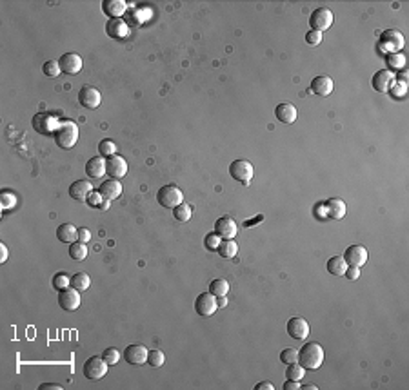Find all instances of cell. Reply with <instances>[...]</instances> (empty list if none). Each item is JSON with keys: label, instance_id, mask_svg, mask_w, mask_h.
<instances>
[{"label": "cell", "instance_id": "1", "mask_svg": "<svg viewBox=\"0 0 409 390\" xmlns=\"http://www.w3.org/2000/svg\"><path fill=\"white\" fill-rule=\"evenodd\" d=\"M299 363L306 370H319L324 363V349L319 343L307 342L299 350Z\"/></svg>", "mask_w": 409, "mask_h": 390}, {"label": "cell", "instance_id": "2", "mask_svg": "<svg viewBox=\"0 0 409 390\" xmlns=\"http://www.w3.org/2000/svg\"><path fill=\"white\" fill-rule=\"evenodd\" d=\"M55 142L60 149H71L75 143L78 142V127L71 120H64L58 124L57 131H55Z\"/></svg>", "mask_w": 409, "mask_h": 390}, {"label": "cell", "instance_id": "3", "mask_svg": "<svg viewBox=\"0 0 409 390\" xmlns=\"http://www.w3.org/2000/svg\"><path fill=\"white\" fill-rule=\"evenodd\" d=\"M378 47L384 51V53H400V49L404 47V37L402 33L397 29H385L380 35V42H378Z\"/></svg>", "mask_w": 409, "mask_h": 390}, {"label": "cell", "instance_id": "4", "mask_svg": "<svg viewBox=\"0 0 409 390\" xmlns=\"http://www.w3.org/2000/svg\"><path fill=\"white\" fill-rule=\"evenodd\" d=\"M156 202L166 209H175L176 205L184 202V194L176 185H164L162 189H158L156 192Z\"/></svg>", "mask_w": 409, "mask_h": 390}, {"label": "cell", "instance_id": "5", "mask_svg": "<svg viewBox=\"0 0 409 390\" xmlns=\"http://www.w3.org/2000/svg\"><path fill=\"white\" fill-rule=\"evenodd\" d=\"M58 124L60 122L57 120V116L51 113H37L33 116V129L37 131L38 134H44V136L55 134Z\"/></svg>", "mask_w": 409, "mask_h": 390}, {"label": "cell", "instance_id": "6", "mask_svg": "<svg viewBox=\"0 0 409 390\" xmlns=\"http://www.w3.org/2000/svg\"><path fill=\"white\" fill-rule=\"evenodd\" d=\"M333 24V13L331 9L327 8H316L315 11L309 15V26H311V31H326L329 29Z\"/></svg>", "mask_w": 409, "mask_h": 390}, {"label": "cell", "instance_id": "7", "mask_svg": "<svg viewBox=\"0 0 409 390\" xmlns=\"http://www.w3.org/2000/svg\"><path fill=\"white\" fill-rule=\"evenodd\" d=\"M229 175L237 182L244 183V185H249V182L253 180V165L247 160H235L229 165Z\"/></svg>", "mask_w": 409, "mask_h": 390}, {"label": "cell", "instance_id": "8", "mask_svg": "<svg viewBox=\"0 0 409 390\" xmlns=\"http://www.w3.org/2000/svg\"><path fill=\"white\" fill-rule=\"evenodd\" d=\"M82 370H84V376L87 379L97 381V379H102L107 374V363L102 356H93V358H89L84 363V369Z\"/></svg>", "mask_w": 409, "mask_h": 390}, {"label": "cell", "instance_id": "9", "mask_svg": "<svg viewBox=\"0 0 409 390\" xmlns=\"http://www.w3.org/2000/svg\"><path fill=\"white\" fill-rule=\"evenodd\" d=\"M217 309H218L217 296H213L211 292H202L195 300V312L202 318L213 316V314L217 312Z\"/></svg>", "mask_w": 409, "mask_h": 390}, {"label": "cell", "instance_id": "10", "mask_svg": "<svg viewBox=\"0 0 409 390\" xmlns=\"http://www.w3.org/2000/svg\"><path fill=\"white\" fill-rule=\"evenodd\" d=\"M344 260L348 263V267H364L368 261V249L364 245H351L344 252Z\"/></svg>", "mask_w": 409, "mask_h": 390}, {"label": "cell", "instance_id": "11", "mask_svg": "<svg viewBox=\"0 0 409 390\" xmlns=\"http://www.w3.org/2000/svg\"><path fill=\"white\" fill-rule=\"evenodd\" d=\"M102 102V94L100 91L95 89L91 86H84L78 91V104H80L84 109H97Z\"/></svg>", "mask_w": 409, "mask_h": 390}, {"label": "cell", "instance_id": "12", "mask_svg": "<svg viewBox=\"0 0 409 390\" xmlns=\"http://www.w3.org/2000/svg\"><path fill=\"white\" fill-rule=\"evenodd\" d=\"M58 305L65 312H75L80 307V294H78V290L73 289V287L71 289L58 290Z\"/></svg>", "mask_w": 409, "mask_h": 390}, {"label": "cell", "instance_id": "13", "mask_svg": "<svg viewBox=\"0 0 409 390\" xmlns=\"http://www.w3.org/2000/svg\"><path fill=\"white\" fill-rule=\"evenodd\" d=\"M287 334L297 342H304L309 336V323L304 318H291L287 321Z\"/></svg>", "mask_w": 409, "mask_h": 390}, {"label": "cell", "instance_id": "14", "mask_svg": "<svg viewBox=\"0 0 409 390\" xmlns=\"http://www.w3.org/2000/svg\"><path fill=\"white\" fill-rule=\"evenodd\" d=\"M106 175H109L113 180H120L127 175V162L122 156L115 155L106 160Z\"/></svg>", "mask_w": 409, "mask_h": 390}, {"label": "cell", "instance_id": "15", "mask_svg": "<svg viewBox=\"0 0 409 390\" xmlns=\"http://www.w3.org/2000/svg\"><path fill=\"white\" fill-rule=\"evenodd\" d=\"M237 231H238L237 222L233 218H229V216H222L215 224V232L220 236L222 240H233L235 236H237Z\"/></svg>", "mask_w": 409, "mask_h": 390}, {"label": "cell", "instance_id": "16", "mask_svg": "<svg viewBox=\"0 0 409 390\" xmlns=\"http://www.w3.org/2000/svg\"><path fill=\"white\" fill-rule=\"evenodd\" d=\"M106 33L113 40H124L129 37V26L122 18H109L106 24Z\"/></svg>", "mask_w": 409, "mask_h": 390}, {"label": "cell", "instance_id": "17", "mask_svg": "<svg viewBox=\"0 0 409 390\" xmlns=\"http://www.w3.org/2000/svg\"><path fill=\"white\" fill-rule=\"evenodd\" d=\"M393 84H395V73L389 69L376 71L375 77H373V80H371L373 89L378 91V93H388V91L391 89Z\"/></svg>", "mask_w": 409, "mask_h": 390}, {"label": "cell", "instance_id": "18", "mask_svg": "<svg viewBox=\"0 0 409 390\" xmlns=\"http://www.w3.org/2000/svg\"><path fill=\"white\" fill-rule=\"evenodd\" d=\"M58 64H60L62 73L65 75H77L82 69V58L77 53H64L60 57V60H58Z\"/></svg>", "mask_w": 409, "mask_h": 390}, {"label": "cell", "instance_id": "19", "mask_svg": "<svg viewBox=\"0 0 409 390\" xmlns=\"http://www.w3.org/2000/svg\"><path fill=\"white\" fill-rule=\"evenodd\" d=\"M147 354L149 350L144 345H129L124 350V358L129 365H144L147 363Z\"/></svg>", "mask_w": 409, "mask_h": 390}, {"label": "cell", "instance_id": "20", "mask_svg": "<svg viewBox=\"0 0 409 390\" xmlns=\"http://www.w3.org/2000/svg\"><path fill=\"white\" fill-rule=\"evenodd\" d=\"M333 87H335V84L326 75H320V77H315L311 80V91L319 96H329L333 93Z\"/></svg>", "mask_w": 409, "mask_h": 390}, {"label": "cell", "instance_id": "21", "mask_svg": "<svg viewBox=\"0 0 409 390\" xmlns=\"http://www.w3.org/2000/svg\"><path fill=\"white\" fill-rule=\"evenodd\" d=\"M98 192H100V196H102L104 200H109V202H113V200H117L120 194H122V183L117 182V180H106V182L100 183V187H98Z\"/></svg>", "mask_w": 409, "mask_h": 390}, {"label": "cell", "instance_id": "22", "mask_svg": "<svg viewBox=\"0 0 409 390\" xmlns=\"http://www.w3.org/2000/svg\"><path fill=\"white\" fill-rule=\"evenodd\" d=\"M91 192H93L91 182H86V180H77L70 185V196L78 202H87V196Z\"/></svg>", "mask_w": 409, "mask_h": 390}, {"label": "cell", "instance_id": "23", "mask_svg": "<svg viewBox=\"0 0 409 390\" xmlns=\"http://www.w3.org/2000/svg\"><path fill=\"white\" fill-rule=\"evenodd\" d=\"M324 207H326V218L329 220H342L346 216V203L340 198H329L324 203Z\"/></svg>", "mask_w": 409, "mask_h": 390}, {"label": "cell", "instance_id": "24", "mask_svg": "<svg viewBox=\"0 0 409 390\" xmlns=\"http://www.w3.org/2000/svg\"><path fill=\"white\" fill-rule=\"evenodd\" d=\"M275 116L278 122L282 124H293L297 120V107L291 104H278L275 107Z\"/></svg>", "mask_w": 409, "mask_h": 390}, {"label": "cell", "instance_id": "25", "mask_svg": "<svg viewBox=\"0 0 409 390\" xmlns=\"http://www.w3.org/2000/svg\"><path fill=\"white\" fill-rule=\"evenodd\" d=\"M102 9L109 18H120V16L126 13L127 4L124 0H104Z\"/></svg>", "mask_w": 409, "mask_h": 390}, {"label": "cell", "instance_id": "26", "mask_svg": "<svg viewBox=\"0 0 409 390\" xmlns=\"http://www.w3.org/2000/svg\"><path fill=\"white\" fill-rule=\"evenodd\" d=\"M86 173H87V176L93 180L102 178L104 173H106V162H104L102 156H95V158H91L89 162L86 163Z\"/></svg>", "mask_w": 409, "mask_h": 390}, {"label": "cell", "instance_id": "27", "mask_svg": "<svg viewBox=\"0 0 409 390\" xmlns=\"http://www.w3.org/2000/svg\"><path fill=\"white\" fill-rule=\"evenodd\" d=\"M57 238L64 243H75L78 240V229L73 224H62L57 229Z\"/></svg>", "mask_w": 409, "mask_h": 390}, {"label": "cell", "instance_id": "28", "mask_svg": "<svg viewBox=\"0 0 409 390\" xmlns=\"http://www.w3.org/2000/svg\"><path fill=\"white\" fill-rule=\"evenodd\" d=\"M346 269H348V263L342 256H333L327 260V273L333 276H344Z\"/></svg>", "mask_w": 409, "mask_h": 390}, {"label": "cell", "instance_id": "29", "mask_svg": "<svg viewBox=\"0 0 409 390\" xmlns=\"http://www.w3.org/2000/svg\"><path fill=\"white\" fill-rule=\"evenodd\" d=\"M217 252L220 254L222 258H225V260H229V258H235L238 252V245L235 240H222L220 245H218Z\"/></svg>", "mask_w": 409, "mask_h": 390}, {"label": "cell", "instance_id": "30", "mask_svg": "<svg viewBox=\"0 0 409 390\" xmlns=\"http://www.w3.org/2000/svg\"><path fill=\"white\" fill-rule=\"evenodd\" d=\"M89 285H91L89 274L77 273V274H73V276H71V287H73V289H77L78 292H82V290H87V289H89Z\"/></svg>", "mask_w": 409, "mask_h": 390}, {"label": "cell", "instance_id": "31", "mask_svg": "<svg viewBox=\"0 0 409 390\" xmlns=\"http://www.w3.org/2000/svg\"><path fill=\"white\" fill-rule=\"evenodd\" d=\"M87 247H86V243H82V241H75V243H71V247H70V256H71V260H75V261H82V260H86L87 258Z\"/></svg>", "mask_w": 409, "mask_h": 390}, {"label": "cell", "instance_id": "32", "mask_svg": "<svg viewBox=\"0 0 409 390\" xmlns=\"http://www.w3.org/2000/svg\"><path fill=\"white\" fill-rule=\"evenodd\" d=\"M173 218L176 220V222H189L191 220V207H189L188 203H180V205H176L175 209H173Z\"/></svg>", "mask_w": 409, "mask_h": 390}, {"label": "cell", "instance_id": "33", "mask_svg": "<svg viewBox=\"0 0 409 390\" xmlns=\"http://www.w3.org/2000/svg\"><path fill=\"white\" fill-rule=\"evenodd\" d=\"M209 292L217 298L225 296V294L229 292V283L225 280H213L211 283H209Z\"/></svg>", "mask_w": 409, "mask_h": 390}, {"label": "cell", "instance_id": "34", "mask_svg": "<svg viewBox=\"0 0 409 390\" xmlns=\"http://www.w3.org/2000/svg\"><path fill=\"white\" fill-rule=\"evenodd\" d=\"M385 62H388V65L391 67V69L400 71V69H404V65H405V57H404V53H389L388 58H385Z\"/></svg>", "mask_w": 409, "mask_h": 390}, {"label": "cell", "instance_id": "35", "mask_svg": "<svg viewBox=\"0 0 409 390\" xmlns=\"http://www.w3.org/2000/svg\"><path fill=\"white\" fill-rule=\"evenodd\" d=\"M304 374H306V369H304L300 363H291V365H287V370H286L287 379H293V381H300V379L304 378Z\"/></svg>", "mask_w": 409, "mask_h": 390}, {"label": "cell", "instance_id": "36", "mask_svg": "<svg viewBox=\"0 0 409 390\" xmlns=\"http://www.w3.org/2000/svg\"><path fill=\"white\" fill-rule=\"evenodd\" d=\"M98 153L102 158H109V156H115L117 153V143L113 140H102V142L98 143Z\"/></svg>", "mask_w": 409, "mask_h": 390}, {"label": "cell", "instance_id": "37", "mask_svg": "<svg viewBox=\"0 0 409 390\" xmlns=\"http://www.w3.org/2000/svg\"><path fill=\"white\" fill-rule=\"evenodd\" d=\"M166 361V356H164L162 350H149L147 354V365L153 367V369H158V367L164 365Z\"/></svg>", "mask_w": 409, "mask_h": 390}, {"label": "cell", "instance_id": "38", "mask_svg": "<svg viewBox=\"0 0 409 390\" xmlns=\"http://www.w3.org/2000/svg\"><path fill=\"white\" fill-rule=\"evenodd\" d=\"M42 71H44V75H46V77H49V78H55V77H58V75L62 73L58 60H48L44 65H42Z\"/></svg>", "mask_w": 409, "mask_h": 390}, {"label": "cell", "instance_id": "39", "mask_svg": "<svg viewBox=\"0 0 409 390\" xmlns=\"http://www.w3.org/2000/svg\"><path fill=\"white\" fill-rule=\"evenodd\" d=\"M87 203H89L91 207H98L102 209V211H107V207H109V200H104L100 196V192H91L89 198H87Z\"/></svg>", "mask_w": 409, "mask_h": 390}, {"label": "cell", "instance_id": "40", "mask_svg": "<svg viewBox=\"0 0 409 390\" xmlns=\"http://www.w3.org/2000/svg\"><path fill=\"white\" fill-rule=\"evenodd\" d=\"M53 287L57 290H64V289H70L71 287V278L64 273H57L53 276Z\"/></svg>", "mask_w": 409, "mask_h": 390}, {"label": "cell", "instance_id": "41", "mask_svg": "<svg viewBox=\"0 0 409 390\" xmlns=\"http://www.w3.org/2000/svg\"><path fill=\"white\" fill-rule=\"evenodd\" d=\"M280 361L286 363V365H291V363H297L299 361V350L289 347V349H284L280 352Z\"/></svg>", "mask_w": 409, "mask_h": 390}, {"label": "cell", "instance_id": "42", "mask_svg": "<svg viewBox=\"0 0 409 390\" xmlns=\"http://www.w3.org/2000/svg\"><path fill=\"white\" fill-rule=\"evenodd\" d=\"M120 356H122V354L119 352V349H113V347L106 349V350H104V354H102V358L106 359L107 365H117V363H119V359H120Z\"/></svg>", "mask_w": 409, "mask_h": 390}, {"label": "cell", "instance_id": "43", "mask_svg": "<svg viewBox=\"0 0 409 390\" xmlns=\"http://www.w3.org/2000/svg\"><path fill=\"white\" fill-rule=\"evenodd\" d=\"M220 240H222V238L217 234V232H209V234L204 238L206 249H208V251H217L218 245H220Z\"/></svg>", "mask_w": 409, "mask_h": 390}, {"label": "cell", "instance_id": "44", "mask_svg": "<svg viewBox=\"0 0 409 390\" xmlns=\"http://www.w3.org/2000/svg\"><path fill=\"white\" fill-rule=\"evenodd\" d=\"M0 205L4 211H9L16 205V196L11 194V192H2V200H0Z\"/></svg>", "mask_w": 409, "mask_h": 390}, {"label": "cell", "instance_id": "45", "mask_svg": "<svg viewBox=\"0 0 409 390\" xmlns=\"http://www.w3.org/2000/svg\"><path fill=\"white\" fill-rule=\"evenodd\" d=\"M405 91H407V84H400V82H395V84L391 86V89H389V93H391L393 96L402 98L405 94Z\"/></svg>", "mask_w": 409, "mask_h": 390}, {"label": "cell", "instance_id": "46", "mask_svg": "<svg viewBox=\"0 0 409 390\" xmlns=\"http://www.w3.org/2000/svg\"><path fill=\"white\" fill-rule=\"evenodd\" d=\"M306 42L309 45H319L320 42H322V33H319V31H307Z\"/></svg>", "mask_w": 409, "mask_h": 390}, {"label": "cell", "instance_id": "47", "mask_svg": "<svg viewBox=\"0 0 409 390\" xmlns=\"http://www.w3.org/2000/svg\"><path fill=\"white\" fill-rule=\"evenodd\" d=\"M344 276L348 278V280H351V281L358 280V278H360V269L358 267H348V269H346V273H344Z\"/></svg>", "mask_w": 409, "mask_h": 390}, {"label": "cell", "instance_id": "48", "mask_svg": "<svg viewBox=\"0 0 409 390\" xmlns=\"http://www.w3.org/2000/svg\"><path fill=\"white\" fill-rule=\"evenodd\" d=\"M89 240H91L89 229H86V227H80V229H78V241H82V243H87Z\"/></svg>", "mask_w": 409, "mask_h": 390}, {"label": "cell", "instance_id": "49", "mask_svg": "<svg viewBox=\"0 0 409 390\" xmlns=\"http://www.w3.org/2000/svg\"><path fill=\"white\" fill-rule=\"evenodd\" d=\"M395 82H400V84H407V69H400L398 75H395Z\"/></svg>", "mask_w": 409, "mask_h": 390}, {"label": "cell", "instance_id": "50", "mask_svg": "<svg viewBox=\"0 0 409 390\" xmlns=\"http://www.w3.org/2000/svg\"><path fill=\"white\" fill-rule=\"evenodd\" d=\"M64 386L57 385V383H44V385H38V390H62Z\"/></svg>", "mask_w": 409, "mask_h": 390}, {"label": "cell", "instance_id": "51", "mask_svg": "<svg viewBox=\"0 0 409 390\" xmlns=\"http://www.w3.org/2000/svg\"><path fill=\"white\" fill-rule=\"evenodd\" d=\"M299 388H300V383L293 381V379H287L286 385H284V390H299Z\"/></svg>", "mask_w": 409, "mask_h": 390}, {"label": "cell", "instance_id": "52", "mask_svg": "<svg viewBox=\"0 0 409 390\" xmlns=\"http://www.w3.org/2000/svg\"><path fill=\"white\" fill-rule=\"evenodd\" d=\"M255 390H275V386H273V383H269V381H262L255 386Z\"/></svg>", "mask_w": 409, "mask_h": 390}, {"label": "cell", "instance_id": "53", "mask_svg": "<svg viewBox=\"0 0 409 390\" xmlns=\"http://www.w3.org/2000/svg\"><path fill=\"white\" fill-rule=\"evenodd\" d=\"M6 260H8V247H6V245L2 243V245H0V261L4 263Z\"/></svg>", "mask_w": 409, "mask_h": 390}, {"label": "cell", "instance_id": "54", "mask_svg": "<svg viewBox=\"0 0 409 390\" xmlns=\"http://www.w3.org/2000/svg\"><path fill=\"white\" fill-rule=\"evenodd\" d=\"M217 303H218V307H220V309H224L225 305H228V300H225V296H220L217 300Z\"/></svg>", "mask_w": 409, "mask_h": 390}, {"label": "cell", "instance_id": "55", "mask_svg": "<svg viewBox=\"0 0 409 390\" xmlns=\"http://www.w3.org/2000/svg\"><path fill=\"white\" fill-rule=\"evenodd\" d=\"M260 220H262V216H257V218H255L253 222H249V220H247V222H245L244 225H245V227H253V224H257V222H260Z\"/></svg>", "mask_w": 409, "mask_h": 390}, {"label": "cell", "instance_id": "56", "mask_svg": "<svg viewBox=\"0 0 409 390\" xmlns=\"http://www.w3.org/2000/svg\"><path fill=\"white\" fill-rule=\"evenodd\" d=\"M304 388H306V390H319V386H316V385H306Z\"/></svg>", "mask_w": 409, "mask_h": 390}]
</instances>
